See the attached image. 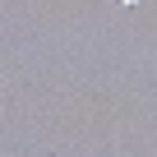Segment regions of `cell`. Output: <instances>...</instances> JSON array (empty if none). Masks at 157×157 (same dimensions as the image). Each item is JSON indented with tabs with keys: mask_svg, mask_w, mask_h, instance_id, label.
I'll return each instance as SVG.
<instances>
[{
	"mask_svg": "<svg viewBox=\"0 0 157 157\" xmlns=\"http://www.w3.org/2000/svg\"><path fill=\"white\" fill-rule=\"evenodd\" d=\"M120 5H129V0H120Z\"/></svg>",
	"mask_w": 157,
	"mask_h": 157,
	"instance_id": "obj_1",
	"label": "cell"
}]
</instances>
